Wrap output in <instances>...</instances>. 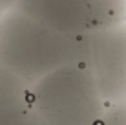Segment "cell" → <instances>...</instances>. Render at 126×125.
<instances>
[{
	"label": "cell",
	"mask_w": 126,
	"mask_h": 125,
	"mask_svg": "<svg viewBox=\"0 0 126 125\" xmlns=\"http://www.w3.org/2000/svg\"><path fill=\"white\" fill-rule=\"evenodd\" d=\"M82 66L106 105L126 101V22L82 35Z\"/></svg>",
	"instance_id": "obj_4"
},
{
	"label": "cell",
	"mask_w": 126,
	"mask_h": 125,
	"mask_svg": "<svg viewBox=\"0 0 126 125\" xmlns=\"http://www.w3.org/2000/svg\"><path fill=\"white\" fill-rule=\"evenodd\" d=\"M16 9L75 37L126 22V0H18Z\"/></svg>",
	"instance_id": "obj_3"
},
{
	"label": "cell",
	"mask_w": 126,
	"mask_h": 125,
	"mask_svg": "<svg viewBox=\"0 0 126 125\" xmlns=\"http://www.w3.org/2000/svg\"><path fill=\"white\" fill-rule=\"evenodd\" d=\"M16 4H18V0H0V11H2V13H7V11L15 9Z\"/></svg>",
	"instance_id": "obj_8"
},
{
	"label": "cell",
	"mask_w": 126,
	"mask_h": 125,
	"mask_svg": "<svg viewBox=\"0 0 126 125\" xmlns=\"http://www.w3.org/2000/svg\"><path fill=\"white\" fill-rule=\"evenodd\" d=\"M29 100L40 125H99L108 107L80 63L60 66L35 81Z\"/></svg>",
	"instance_id": "obj_2"
},
{
	"label": "cell",
	"mask_w": 126,
	"mask_h": 125,
	"mask_svg": "<svg viewBox=\"0 0 126 125\" xmlns=\"http://www.w3.org/2000/svg\"><path fill=\"white\" fill-rule=\"evenodd\" d=\"M99 125H126V101L108 105Z\"/></svg>",
	"instance_id": "obj_6"
},
{
	"label": "cell",
	"mask_w": 126,
	"mask_h": 125,
	"mask_svg": "<svg viewBox=\"0 0 126 125\" xmlns=\"http://www.w3.org/2000/svg\"><path fill=\"white\" fill-rule=\"evenodd\" d=\"M31 85L0 63V118L31 114Z\"/></svg>",
	"instance_id": "obj_5"
},
{
	"label": "cell",
	"mask_w": 126,
	"mask_h": 125,
	"mask_svg": "<svg viewBox=\"0 0 126 125\" xmlns=\"http://www.w3.org/2000/svg\"><path fill=\"white\" fill-rule=\"evenodd\" d=\"M2 17H4V13H2V11H0V20H2Z\"/></svg>",
	"instance_id": "obj_9"
},
{
	"label": "cell",
	"mask_w": 126,
	"mask_h": 125,
	"mask_svg": "<svg viewBox=\"0 0 126 125\" xmlns=\"http://www.w3.org/2000/svg\"><path fill=\"white\" fill-rule=\"evenodd\" d=\"M0 63L33 85L60 66L82 63V37L57 31L15 7L0 20Z\"/></svg>",
	"instance_id": "obj_1"
},
{
	"label": "cell",
	"mask_w": 126,
	"mask_h": 125,
	"mask_svg": "<svg viewBox=\"0 0 126 125\" xmlns=\"http://www.w3.org/2000/svg\"><path fill=\"white\" fill-rule=\"evenodd\" d=\"M0 125H40L37 122V118L31 114L18 116V118H0Z\"/></svg>",
	"instance_id": "obj_7"
}]
</instances>
